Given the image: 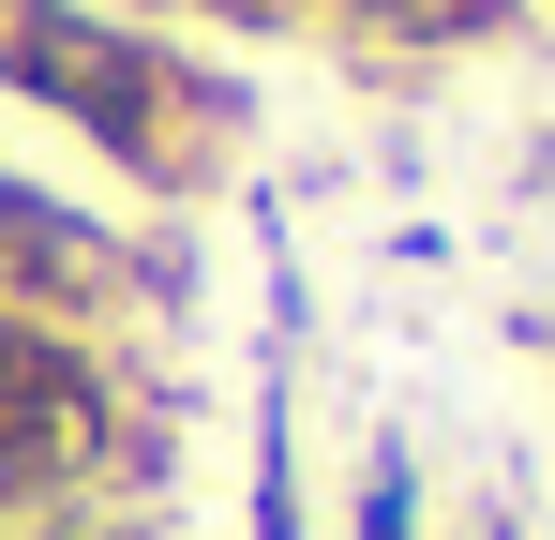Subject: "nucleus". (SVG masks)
I'll use <instances>...</instances> for the list:
<instances>
[{
	"instance_id": "nucleus-1",
	"label": "nucleus",
	"mask_w": 555,
	"mask_h": 540,
	"mask_svg": "<svg viewBox=\"0 0 555 540\" xmlns=\"http://www.w3.org/2000/svg\"><path fill=\"white\" fill-rule=\"evenodd\" d=\"M0 105L61 120L151 210L225 195L241 151H256V90L225 76L210 46L151 30V15H105V0H0Z\"/></svg>"
},
{
	"instance_id": "nucleus-3",
	"label": "nucleus",
	"mask_w": 555,
	"mask_h": 540,
	"mask_svg": "<svg viewBox=\"0 0 555 540\" xmlns=\"http://www.w3.org/2000/svg\"><path fill=\"white\" fill-rule=\"evenodd\" d=\"M526 0H331V46L346 61H465V46H511Z\"/></svg>"
},
{
	"instance_id": "nucleus-2",
	"label": "nucleus",
	"mask_w": 555,
	"mask_h": 540,
	"mask_svg": "<svg viewBox=\"0 0 555 540\" xmlns=\"http://www.w3.org/2000/svg\"><path fill=\"white\" fill-rule=\"evenodd\" d=\"M135 331H61V316H0V526L15 511H91L105 406H120Z\"/></svg>"
},
{
	"instance_id": "nucleus-6",
	"label": "nucleus",
	"mask_w": 555,
	"mask_h": 540,
	"mask_svg": "<svg viewBox=\"0 0 555 540\" xmlns=\"http://www.w3.org/2000/svg\"><path fill=\"white\" fill-rule=\"evenodd\" d=\"M0 540H181L166 511H15Z\"/></svg>"
},
{
	"instance_id": "nucleus-4",
	"label": "nucleus",
	"mask_w": 555,
	"mask_h": 540,
	"mask_svg": "<svg viewBox=\"0 0 555 540\" xmlns=\"http://www.w3.org/2000/svg\"><path fill=\"white\" fill-rule=\"evenodd\" d=\"M241 540H300V406H285V331L256 360V465H241Z\"/></svg>"
},
{
	"instance_id": "nucleus-7",
	"label": "nucleus",
	"mask_w": 555,
	"mask_h": 540,
	"mask_svg": "<svg viewBox=\"0 0 555 540\" xmlns=\"http://www.w3.org/2000/svg\"><path fill=\"white\" fill-rule=\"evenodd\" d=\"M195 15H225V30H331V0H195Z\"/></svg>"
},
{
	"instance_id": "nucleus-5",
	"label": "nucleus",
	"mask_w": 555,
	"mask_h": 540,
	"mask_svg": "<svg viewBox=\"0 0 555 540\" xmlns=\"http://www.w3.org/2000/svg\"><path fill=\"white\" fill-rule=\"evenodd\" d=\"M346 540H436V526H421V450H405V436L361 450V480H346Z\"/></svg>"
}]
</instances>
